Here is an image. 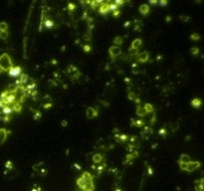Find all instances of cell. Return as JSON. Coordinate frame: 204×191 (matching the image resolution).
Instances as JSON below:
<instances>
[{
  "label": "cell",
  "mask_w": 204,
  "mask_h": 191,
  "mask_svg": "<svg viewBox=\"0 0 204 191\" xmlns=\"http://www.w3.org/2000/svg\"><path fill=\"white\" fill-rule=\"evenodd\" d=\"M78 184L80 188L83 189L84 191H92L94 189V184H93L92 177L90 176L89 173H84V174L80 177L78 180Z\"/></svg>",
  "instance_id": "obj_1"
},
{
  "label": "cell",
  "mask_w": 204,
  "mask_h": 191,
  "mask_svg": "<svg viewBox=\"0 0 204 191\" xmlns=\"http://www.w3.org/2000/svg\"><path fill=\"white\" fill-rule=\"evenodd\" d=\"M11 68H12V61L9 55L3 54L0 56V70L6 72V71H9Z\"/></svg>",
  "instance_id": "obj_2"
},
{
  "label": "cell",
  "mask_w": 204,
  "mask_h": 191,
  "mask_svg": "<svg viewBox=\"0 0 204 191\" xmlns=\"http://www.w3.org/2000/svg\"><path fill=\"white\" fill-rule=\"evenodd\" d=\"M199 166H200V162L199 161H189L187 164H186V170L185 171L192 172L194 170H196Z\"/></svg>",
  "instance_id": "obj_3"
},
{
  "label": "cell",
  "mask_w": 204,
  "mask_h": 191,
  "mask_svg": "<svg viewBox=\"0 0 204 191\" xmlns=\"http://www.w3.org/2000/svg\"><path fill=\"white\" fill-rule=\"evenodd\" d=\"M194 187H195V191H204V179L200 178L195 180Z\"/></svg>",
  "instance_id": "obj_4"
},
{
  "label": "cell",
  "mask_w": 204,
  "mask_h": 191,
  "mask_svg": "<svg viewBox=\"0 0 204 191\" xmlns=\"http://www.w3.org/2000/svg\"><path fill=\"white\" fill-rule=\"evenodd\" d=\"M191 106L195 109H199L202 106V101L200 99H198V98H195V99L191 101Z\"/></svg>",
  "instance_id": "obj_5"
},
{
  "label": "cell",
  "mask_w": 204,
  "mask_h": 191,
  "mask_svg": "<svg viewBox=\"0 0 204 191\" xmlns=\"http://www.w3.org/2000/svg\"><path fill=\"white\" fill-rule=\"evenodd\" d=\"M7 137V131L4 128H0V144H2L5 141Z\"/></svg>",
  "instance_id": "obj_6"
},
{
  "label": "cell",
  "mask_w": 204,
  "mask_h": 191,
  "mask_svg": "<svg viewBox=\"0 0 204 191\" xmlns=\"http://www.w3.org/2000/svg\"><path fill=\"white\" fill-rule=\"evenodd\" d=\"M19 74H20V68L19 67H15V68L12 67L9 70V75L12 77H16L17 75H19Z\"/></svg>",
  "instance_id": "obj_7"
},
{
  "label": "cell",
  "mask_w": 204,
  "mask_h": 191,
  "mask_svg": "<svg viewBox=\"0 0 204 191\" xmlns=\"http://www.w3.org/2000/svg\"><path fill=\"white\" fill-rule=\"evenodd\" d=\"M190 160V156L187 154H182L180 156V159H179V163H188Z\"/></svg>",
  "instance_id": "obj_8"
},
{
  "label": "cell",
  "mask_w": 204,
  "mask_h": 191,
  "mask_svg": "<svg viewBox=\"0 0 204 191\" xmlns=\"http://www.w3.org/2000/svg\"><path fill=\"white\" fill-rule=\"evenodd\" d=\"M7 30V24L6 23H0V32H5Z\"/></svg>",
  "instance_id": "obj_9"
},
{
  "label": "cell",
  "mask_w": 204,
  "mask_h": 191,
  "mask_svg": "<svg viewBox=\"0 0 204 191\" xmlns=\"http://www.w3.org/2000/svg\"><path fill=\"white\" fill-rule=\"evenodd\" d=\"M190 38L194 40V41H198V40L200 39V35H199L198 33H193L191 36H190Z\"/></svg>",
  "instance_id": "obj_10"
},
{
  "label": "cell",
  "mask_w": 204,
  "mask_h": 191,
  "mask_svg": "<svg viewBox=\"0 0 204 191\" xmlns=\"http://www.w3.org/2000/svg\"><path fill=\"white\" fill-rule=\"evenodd\" d=\"M198 53H199V49L197 47H192L191 48V54L192 55L196 56V55H198Z\"/></svg>",
  "instance_id": "obj_11"
},
{
  "label": "cell",
  "mask_w": 204,
  "mask_h": 191,
  "mask_svg": "<svg viewBox=\"0 0 204 191\" xmlns=\"http://www.w3.org/2000/svg\"><path fill=\"white\" fill-rule=\"evenodd\" d=\"M201 178H202V179H204V170L201 172Z\"/></svg>",
  "instance_id": "obj_12"
}]
</instances>
